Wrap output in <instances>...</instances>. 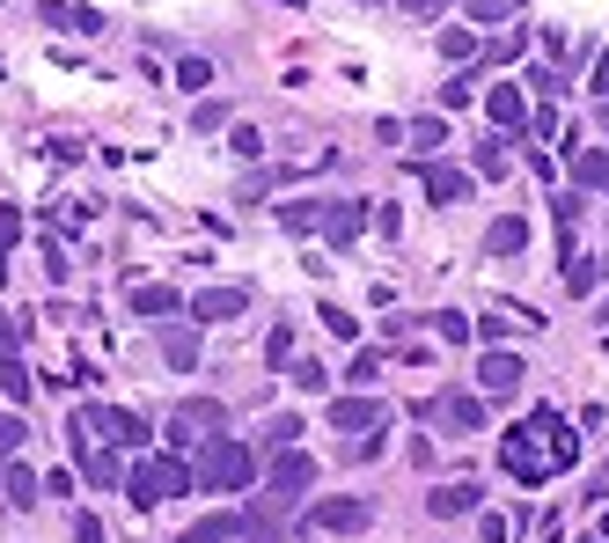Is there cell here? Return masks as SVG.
I'll return each instance as SVG.
<instances>
[{"instance_id": "1", "label": "cell", "mask_w": 609, "mask_h": 543, "mask_svg": "<svg viewBox=\"0 0 609 543\" xmlns=\"http://www.w3.org/2000/svg\"><path fill=\"white\" fill-rule=\"evenodd\" d=\"M192 477H198V493H243L250 477H257V448H243V441H228V434H214V441L198 448Z\"/></svg>"}, {"instance_id": "2", "label": "cell", "mask_w": 609, "mask_h": 543, "mask_svg": "<svg viewBox=\"0 0 609 543\" xmlns=\"http://www.w3.org/2000/svg\"><path fill=\"white\" fill-rule=\"evenodd\" d=\"M309 485H317V463H309V448H279V455H272V470H265V507H257V515H287L294 499L309 493Z\"/></svg>"}, {"instance_id": "3", "label": "cell", "mask_w": 609, "mask_h": 543, "mask_svg": "<svg viewBox=\"0 0 609 543\" xmlns=\"http://www.w3.org/2000/svg\"><path fill=\"white\" fill-rule=\"evenodd\" d=\"M81 419H89V434H103L111 448H147L154 441V426H147L140 412H125V404H81Z\"/></svg>"}, {"instance_id": "4", "label": "cell", "mask_w": 609, "mask_h": 543, "mask_svg": "<svg viewBox=\"0 0 609 543\" xmlns=\"http://www.w3.org/2000/svg\"><path fill=\"white\" fill-rule=\"evenodd\" d=\"M309 529H331V536H367V529H375V507H367V499H353V493H331V499H317V507H309Z\"/></svg>"}, {"instance_id": "5", "label": "cell", "mask_w": 609, "mask_h": 543, "mask_svg": "<svg viewBox=\"0 0 609 543\" xmlns=\"http://www.w3.org/2000/svg\"><path fill=\"white\" fill-rule=\"evenodd\" d=\"M499 463H507V477H521V485H543V477H551V448H537L529 426H514L507 441H499Z\"/></svg>"}, {"instance_id": "6", "label": "cell", "mask_w": 609, "mask_h": 543, "mask_svg": "<svg viewBox=\"0 0 609 543\" xmlns=\"http://www.w3.org/2000/svg\"><path fill=\"white\" fill-rule=\"evenodd\" d=\"M220 426H228V412H220L214 396H192L184 412L170 419V448H198V441H214Z\"/></svg>"}, {"instance_id": "7", "label": "cell", "mask_w": 609, "mask_h": 543, "mask_svg": "<svg viewBox=\"0 0 609 543\" xmlns=\"http://www.w3.org/2000/svg\"><path fill=\"white\" fill-rule=\"evenodd\" d=\"M529 434H537V441H551V470H573V463H581V434H573L551 404H537V412H529Z\"/></svg>"}, {"instance_id": "8", "label": "cell", "mask_w": 609, "mask_h": 543, "mask_svg": "<svg viewBox=\"0 0 609 543\" xmlns=\"http://www.w3.org/2000/svg\"><path fill=\"white\" fill-rule=\"evenodd\" d=\"M331 426L353 441L367 426H390V404H382V396H331Z\"/></svg>"}, {"instance_id": "9", "label": "cell", "mask_w": 609, "mask_h": 543, "mask_svg": "<svg viewBox=\"0 0 609 543\" xmlns=\"http://www.w3.org/2000/svg\"><path fill=\"white\" fill-rule=\"evenodd\" d=\"M521 374H529V368H521L507 346H485V360H478V390H485V396H514V390H521Z\"/></svg>"}, {"instance_id": "10", "label": "cell", "mask_w": 609, "mask_h": 543, "mask_svg": "<svg viewBox=\"0 0 609 543\" xmlns=\"http://www.w3.org/2000/svg\"><path fill=\"white\" fill-rule=\"evenodd\" d=\"M492 132H507V140H521V132H529V96H521V89H514V81H492Z\"/></svg>"}, {"instance_id": "11", "label": "cell", "mask_w": 609, "mask_h": 543, "mask_svg": "<svg viewBox=\"0 0 609 543\" xmlns=\"http://www.w3.org/2000/svg\"><path fill=\"white\" fill-rule=\"evenodd\" d=\"M184 309H192V323H228V316H243L250 309V294L243 287H198Z\"/></svg>"}, {"instance_id": "12", "label": "cell", "mask_w": 609, "mask_h": 543, "mask_svg": "<svg viewBox=\"0 0 609 543\" xmlns=\"http://www.w3.org/2000/svg\"><path fill=\"white\" fill-rule=\"evenodd\" d=\"M426 419H440L448 434H478L485 426V396H440V404H418Z\"/></svg>"}, {"instance_id": "13", "label": "cell", "mask_w": 609, "mask_h": 543, "mask_svg": "<svg viewBox=\"0 0 609 543\" xmlns=\"http://www.w3.org/2000/svg\"><path fill=\"white\" fill-rule=\"evenodd\" d=\"M478 499H485V493H478L470 477H456V485H434V493H426V515H434V521H463Z\"/></svg>"}, {"instance_id": "14", "label": "cell", "mask_w": 609, "mask_h": 543, "mask_svg": "<svg viewBox=\"0 0 609 543\" xmlns=\"http://www.w3.org/2000/svg\"><path fill=\"white\" fill-rule=\"evenodd\" d=\"M73 463H81V477H89L96 493L125 485V470H118V448H96V441H81V448H73Z\"/></svg>"}, {"instance_id": "15", "label": "cell", "mask_w": 609, "mask_h": 543, "mask_svg": "<svg viewBox=\"0 0 609 543\" xmlns=\"http://www.w3.org/2000/svg\"><path fill=\"white\" fill-rule=\"evenodd\" d=\"M176 309H184V294H176L170 279H147V287H133V316H154V323H170Z\"/></svg>"}, {"instance_id": "16", "label": "cell", "mask_w": 609, "mask_h": 543, "mask_svg": "<svg viewBox=\"0 0 609 543\" xmlns=\"http://www.w3.org/2000/svg\"><path fill=\"white\" fill-rule=\"evenodd\" d=\"M418 176H426V198H434V206H456V198H470V176L448 170V162H418Z\"/></svg>"}, {"instance_id": "17", "label": "cell", "mask_w": 609, "mask_h": 543, "mask_svg": "<svg viewBox=\"0 0 609 543\" xmlns=\"http://www.w3.org/2000/svg\"><path fill=\"white\" fill-rule=\"evenodd\" d=\"M360 213H367V206H345V198H338V206H331V213H323V243H331V250H353V243H360Z\"/></svg>"}, {"instance_id": "18", "label": "cell", "mask_w": 609, "mask_h": 543, "mask_svg": "<svg viewBox=\"0 0 609 543\" xmlns=\"http://www.w3.org/2000/svg\"><path fill=\"white\" fill-rule=\"evenodd\" d=\"M125 499H133V515H147V507H162V470L154 463H140V470H125Z\"/></svg>"}, {"instance_id": "19", "label": "cell", "mask_w": 609, "mask_h": 543, "mask_svg": "<svg viewBox=\"0 0 609 543\" xmlns=\"http://www.w3.org/2000/svg\"><path fill=\"white\" fill-rule=\"evenodd\" d=\"M485 250L492 257H521V250H529V221H521V213H499L492 235H485Z\"/></svg>"}, {"instance_id": "20", "label": "cell", "mask_w": 609, "mask_h": 543, "mask_svg": "<svg viewBox=\"0 0 609 543\" xmlns=\"http://www.w3.org/2000/svg\"><path fill=\"white\" fill-rule=\"evenodd\" d=\"M323 213H331L323 198H287V206H279V228H287V235H317Z\"/></svg>"}, {"instance_id": "21", "label": "cell", "mask_w": 609, "mask_h": 543, "mask_svg": "<svg viewBox=\"0 0 609 543\" xmlns=\"http://www.w3.org/2000/svg\"><path fill=\"white\" fill-rule=\"evenodd\" d=\"M235 529H250V515H198V521H192V529H184L176 543H228Z\"/></svg>"}, {"instance_id": "22", "label": "cell", "mask_w": 609, "mask_h": 543, "mask_svg": "<svg viewBox=\"0 0 609 543\" xmlns=\"http://www.w3.org/2000/svg\"><path fill=\"white\" fill-rule=\"evenodd\" d=\"M162 360H170L176 374H192V368H198V331H184V323H170V331H162Z\"/></svg>"}, {"instance_id": "23", "label": "cell", "mask_w": 609, "mask_h": 543, "mask_svg": "<svg viewBox=\"0 0 609 543\" xmlns=\"http://www.w3.org/2000/svg\"><path fill=\"white\" fill-rule=\"evenodd\" d=\"M30 390H37V374L23 368V353H0V396H8V404H30Z\"/></svg>"}, {"instance_id": "24", "label": "cell", "mask_w": 609, "mask_h": 543, "mask_svg": "<svg viewBox=\"0 0 609 543\" xmlns=\"http://www.w3.org/2000/svg\"><path fill=\"white\" fill-rule=\"evenodd\" d=\"M0 493H8V507H30V499L45 493V477H37V470L15 455V463H8V477H0Z\"/></svg>"}, {"instance_id": "25", "label": "cell", "mask_w": 609, "mask_h": 543, "mask_svg": "<svg viewBox=\"0 0 609 543\" xmlns=\"http://www.w3.org/2000/svg\"><path fill=\"white\" fill-rule=\"evenodd\" d=\"M434 45H440V59H448V67H470V59H478V30H470V23H448Z\"/></svg>"}, {"instance_id": "26", "label": "cell", "mask_w": 609, "mask_h": 543, "mask_svg": "<svg viewBox=\"0 0 609 543\" xmlns=\"http://www.w3.org/2000/svg\"><path fill=\"white\" fill-rule=\"evenodd\" d=\"M595 279H602V265L573 243V250H565V294H595Z\"/></svg>"}, {"instance_id": "27", "label": "cell", "mask_w": 609, "mask_h": 543, "mask_svg": "<svg viewBox=\"0 0 609 543\" xmlns=\"http://www.w3.org/2000/svg\"><path fill=\"white\" fill-rule=\"evenodd\" d=\"M470 170L485 176V184H499V176H507V132H485V140H478V162H470Z\"/></svg>"}, {"instance_id": "28", "label": "cell", "mask_w": 609, "mask_h": 543, "mask_svg": "<svg viewBox=\"0 0 609 543\" xmlns=\"http://www.w3.org/2000/svg\"><path fill=\"white\" fill-rule=\"evenodd\" d=\"M426 331H434V338H448V346H463V338H478V323H470L463 309H434V316H426Z\"/></svg>"}, {"instance_id": "29", "label": "cell", "mask_w": 609, "mask_h": 543, "mask_svg": "<svg viewBox=\"0 0 609 543\" xmlns=\"http://www.w3.org/2000/svg\"><path fill=\"white\" fill-rule=\"evenodd\" d=\"M15 243H23V206H0V279L15 265Z\"/></svg>"}, {"instance_id": "30", "label": "cell", "mask_w": 609, "mask_h": 543, "mask_svg": "<svg viewBox=\"0 0 609 543\" xmlns=\"http://www.w3.org/2000/svg\"><path fill=\"white\" fill-rule=\"evenodd\" d=\"M317 323L331 331V338H345V346H360V323H353V309H338V301H323Z\"/></svg>"}, {"instance_id": "31", "label": "cell", "mask_w": 609, "mask_h": 543, "mask_svg": "<svg viewBox=\"0 0 609 543\" xmlns=\"http://www.w3.org/2000/svg\"><path fill=\"white\" fill-rule=\"evenodd\" d=\"M463 103H478V74H470V67L440 81V111H463Z\"/></svg>"}, {"instance_id": "32", "label": "cell", "mask_w": 609, "mask_h": 543, "mask_svg": "<svg viewBox=\"0 0 609 543\" xmlns=\"http://www.w3.org/2000/svg\"><path fill=\"white\" fill-rule=\"evenodd\" d=\"M551 221H559V250H573V228H581V198L559 192V198H551Z\"/></svg>"}, {"instance_id": "33", "label": "cell", "mask_w": 609, "mask_h": 543, "mask_svg": "<svg viewBox=\"0 0 609 543\" xmlns=\"http://www.w3.org/2000/svg\"><path fill=\"white\" fill-rule=\"evenodd\" d=\"M573 176L581 192H609V154H573Z\"/></svg>"}, {"instance_id": "34", "label": "cell", "mask_w": 609, "mask_h": 543, "mask_svg": "<svg viewBox=\"0 0 609 543\" xmlns=\"http://www.w3.org/2000/svg\"><path fill=\"white\" fill-rule=\"evenodd\" d=\"M404 132H412V148H426V154H440V148H448V118H412Z\"/></svg>"}, {"instance_id": "35", "label": "cell", "mask_w": 609, "mask_h": 543, "mask_svg": "<svg viewBox=\"0 0 609 543\" xmlns=\"http://www.w3.org/2000/svg\"><path fill=\"white\" fill-rule=\"evenodd\" d=\"M345 463H375V455H382V426H367V434H353V441L338 448Z\"/></svg>"}, {"instance_id": "36", "label": "cell", "mask_w": 609, "mask_h": 543, "mask_svg": "<svg viewBox=\"0 0 609 543\" xmlns=\"http://www.w3.org/2000/svg\"><path fill=\"white\" fill-rule=\"evenodd\" d=\"M192 125H198V132H228L235 118H228V103H220V96H206V103L192 111Z\"/></svg>"}, {"instance_id": "37", "label": "cell", "mask_w": 609, "mask_h": 543, "mask_svg": "<svg viewBox=\"0 0 609 543\" xmlns=\"http://www.w3.org/2000/svg\"><path fill=\"white\" fill-rule=\"evenodd\" d=\"M15 455H23V419L0 412V463H15Z\"/></svg>"}, {"instance_id": "38", "label": "cell", "mask_w": 609, "mask_h": 543, "mask_svg": "<svg viewBox=\"0 0 609 543\" xmlns=\"http://www.w3.org/2000/svg\"><path fill=\"white\" fill-rule=\"evenodd\" d=\"M294 390H331V368L323 360H294Z\"/></svg>"}, {"instance_id": "39", "label": "cell", "mask_w": 609, "mask_h": 543, "mask_svg": "<svg viewBox=\"0 0 609 543\" xmlns=\"http://www.w3.org/2000/svg\"><path fill=\"white\" fill-rule=\"evenodd\" d=\"M176 81H184V89H206V81H214V59H176Z\"/></svg>"}, {"instance_id": "40", "label": "cell", "mask_w": 609, "mask_h": 543, "mask_svg": "<svg viewBox=\"0 0 609 543\" xmlns=\"http://www.w3.org/2000/svg\"><path fill=\"white\" fill-rule=\"evenodd\" d=\"M228 148H235V154H250V162H257V154H265V140H257V125H228Z\"/></svg>"}, {"instance_id": "41", "label": "cell", "mask_w": 609, "mask_h": 543, "mask_svg": "<svg viewBox=\"0 0 609 543\" xmlns=\"http://www.w3.org/2000/svg\"><path fill=\"white\" fill-rule=\"evenodd\" d=\"M521 45H529V37H492V45H485V67H507V59H521Z\"/></svg>"}, {"instance_id": "42", "label": "cell", "mask_w": 609, "mask_h": 543, "mask_svg": "<svg viewBox=\"0 0 609 543\" xmlns=\"http://www.w3.org/2000/svg\"><path fill=\"white\" fill-rule=\"evenodd\" d=\"M265 360H272V368H294V331H272V338H265Z\"/></svg>"}, {"instance_id": "43", "label": "cell", "mask_w": 609, "mask_h": 543, "mask_svg": "<svg viewBox=\"0 0 609 543\" xmlns=\"http://www.w3.org/2000/svg\"><path fill=\"white\" fill-rule=\"evenodd\" d=\"M537 37H543V59H551V67L573 59V37H565V30H537Z\"/></svg>"}, {"instance_id": "44", "label": "cell", "mask_w": 609, "mask_h": 543, "mask_svg": "<svg viewBox=\"0 0 609 543\" xmlns=\"http://www.w3.org/2000/svg\"><path fill=\"white\" fill-rule=\"evenodd\" d=\"M478 338H485V346H507V338H514V323H507V316H499V309H492V316H485V323H478Z\"/></svg>"}, {"instance_id": "45", "label": "cell", "mask_w": 609, "mask_h": 543, "mask_svg": "<svg viewBox=\"0 0 609 543\" xmlns=\"http://www.w3.org/2000/svg\"><path fill=\"white\" fill-rule=\"evenodd\" d=\"M73 543H111V536H103V521L89 515V507H81V515H73Z\"/></svg>"}, {"instance_id": "46", "label": "cell", "mask_w": 609, "mask_h": 543, "mask_svg": "<svg viewBox=\"0 0 609 543\" xmlns=\"http://www.w3.org/2000/svg\"><path fill=\"white\" fill-rule=\"evenodd\" d=\"M463 8L478 15V23H507V8H514V0H463Z\"/></svg>"}, {"instance_id": "47", "label": "cell", "mask_w": 609, "mask_h": 543, "mask_svg": "<svg viewBox=\"0 0 609 543\" xmlns=\"http://www.w3.org/2000/svg\"><path fill=\"white\" fill-rule=\"evenodd\" d=\"M294 434H301V419H287V412H279V419H265V441H272V448H287Z\"/></svg>"}, {"instance_id": "48", "label": "cell", "mask_w": 609, "mask_h": 543, "mask_svg": "<svg viewBox=\"0 0 609 543\" xmlns=\"http://www.w3.org/2000/svg\"><path fill=\"white\" fill-rule=\"evenodd\" d=\"M37 15H45L51 30H73V0H45V8H37Z\"/></svg>"}, {"instance_id": "49", "label": "cell", "mask_w": 609, "mask_h": 543, "mask_svg": "<svg viewBox=\"0 0 609 543\" xmlns=\"http://www.w3.org/2000/svg\"><path fill=\"white\" fill-rule=\"evenodd\" d=\"M478 536H485V543H514V521H507V515H485V529H478Z\"/></svg>"}, {"instance_id": "50", "label": "cell", "mask_w": 609, "mask_h": 543, "mask_svg": "<svg viewBox=\"0 0 609 543\" xmlns=\"http://www.w3.org/2000/svg\"><path fill=\"white\" fill-rule=\"evenodd\" d=\"M15 331H30V316L15 323V316H0V353H23V338H15Z\"/></svg>"}, {"instance_id": "51", "label": "cell", "mask_w": 609, "mask_h": 543, "mask_svg": "<svg viewBox=\"0 0 609 543\" xmlns=\"http://www.w3.org/2000/svg\"><path fill=\"white\" fill-rule=\"evenodd\" d=\"M397 8H404V15H440L448 0H397Z\"/></svg>"}, {"instance_id": "52", "label": "cell", "mask_w": 609, "mask_h": 543, "mask_svg": "<svg viewBox=\"0 0 609 543\" xmlns=\"http://www.w3.org/2000/svg\"><path fill=\"white\" fill-rule=\"evenodd\" d=\"M595 96L609 103V51H602V59H595Z\"/></svg>"}, {"instance_id": "53", "label": "cell", "mask_w": 609, "mask_h": 543, "mask_svg": "<svg viewBox=\"0 0 609 543\" xmlns=\"http://www.w3.org/2000/svg\"><path fill=\"white\" fill-rule=\"evenodd\" d=\"M595 536H602V543H609V507H602V529H595Z\"/></svg>"}, {"instance_id": "54", "label": "cell", "mask_w": 609, "mask_h": 543, "mask_svg": "<svg viewBox=\"0 0 609 543\" xmlns=\"http://www.w3.org/2000/svg\"><path fill=\"white\" fill-rule=\"evenodd\" d=\"M543 543H559V521H551V529H543Z\"/></svg>"}, {"instance_id": "55", "label": "cell", "mask_w": 609, "mask_h": 543, "mask_svg": "<svg viewBox=\"0 0 609 543\" xmlns=\"http://www.w3.org/2000/svg\"><path fill=\"white\" fill-rule=\"evenodd\" d=\"M250 536H257V529H250ZM257 543H272V529H265V536H257Z\"/></svg>"}, {"instance_id": "56", "label": "cell", "mask_w": 609, "mask_h": 543, "mask_svg": "<svg viewBox=\"0 0 609 543\" xmlns=\"http://www.w3.org/2000/svg\"><path fill=\"white\" fill-rule=\"evenodd\" d=\"M602 132H609V103H602Z\"/></svg>"}, {"instance_id": "57", "label": "cell", "mask_w": 609, "mask_h": 543, "mask_svg": "<svg viewBox=\"0 0 609 543\" xmlns=\"http://www.w3.org/2000/svg\"><path fill=\"white\" fill-rule=\"evenodd\" d=\"M602 331H609V301H602Z\"/></svg>"}, {"instance_id": "58", "label": "cell", "mask_w": 609, "mask_h": 543, "mask_svg": "<svg viewBox=\"0 0 609 543\" xmlns=\"http://www.w3.org/2000/svg\"><path fill=\"white\" fill-rule=\"evenodd\" d=\"M581 543H602V536H581Z\"/></svg>"}, {"instance_id": "59", "label": "cell", "mask_w": 609, "mask_h": 543, "mask_svg": "<svg viewBox=\"0 0 609 543\" xmlns=\"http://www.w3.org/2000/svg\"><path fill=\"white\" fill-rule=\"evenodd\" d=\"M602 272H609V250H602Z\"/></svg>"}, {"instance_id": "60", "label": "cell", "mask_w": 609, "mask_h": 543, "mask_svg": "<svg viewBox=\"0 0 609 543\" xmlns=\"http://www.w3.org/2000/svg\"><path fill=\"white\" fill-rule=\"evenodd\" d=\"M514 8H521V0H514Z\"/></svg>"}, {"instance_id": "61", "label": "cell", "mask_w": 609, "mask_h": 543, "mask_svg": "<svg viewBox=\"0 0 609 543\" xmlns=\"http://www.w3.org/2000/svg\"><path fill=\"white\" fill-rule=\"evenodd\" d=\"M367 8H375V0H367Z\"/></svg>"}]
</instances>
